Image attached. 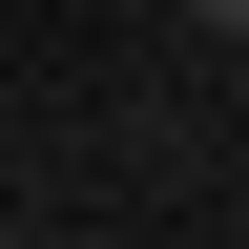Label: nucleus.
I'll list each match as a JSON object with an SVG mask.
<instances>
[{
  "instance_id": "1",
  "label": "nucleus",
  "mask_w": 249,
  "mask_h": 249,
  "mask_svg": "<svg viewBox=\"0 0 249 249\" xmlns=\"http://www.w3.org/2000/svg\"><path fill=\"white\" fill-rule=\"evenodd\" d=\"M187 21H208V42H249V0H187Z\"/></svg>"
}]
</instances>
